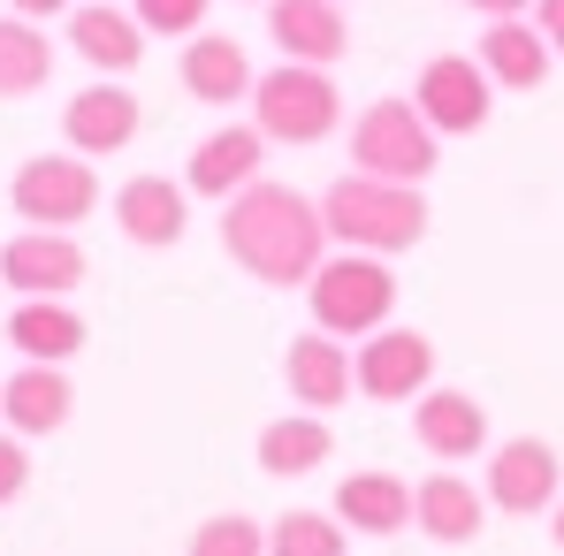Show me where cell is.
<instances>
[{
    "label": "cell",
    "mask_w": 564,
    "mask_h": 556,
    "mask_svg": "<svg viewBox=\"0 0 564 556\" xmlns=\"http://www.w3.org/2000/svg\"><path fill=\"white\" fill-rule=\"evenodd\" d=\"M221 252L252 282H268V290H305V282L321 275V260H328L321 198L260 176L252 190H237V198L221 206Z\"/></svg>",
    "instance_id": "cell-1"
},
{
    "label": "cell",
    "mask_w": 564,
    "mask_h": 556,
    "mask_svg": "<svg viewBox=\"0 0 564 556\" xmlns=\"http://www.w3.org/2000/svg\"><path fill=\"white\" fill-rule=\"evenodd\" d=\"M321 221H328V237L344 244V252H412L420 237H427V198L420 184H381V176H336V184L321 190Z\"/></svg>",
    "instance_id": "cell-2"
},
{
    "label": "cell",
    "mask_w": 564,
    "mask_h": 556,
    "mask_svg": "<svg viewBox=\"0 0 564 556\" xmlns=\"http://www.w3.org/2000/svg\"><path fill=\"white\" fill-rule=\"evenodd\" d=\"M305 305H313V328L336 336V344H367L375 328H389L397 313V275L375 252H336L321 260V275L305 282Z\"/></svg>",
    "instance_id": "cell-3"
},
{
    "label": "cell",
    "mask_w": 564,
    "mask_h": 556,
    "mask_svg": "<svg viewBox=\"0 0 564 556\" xmlns=\"http://www.w3.org/2000/svg\"><path fill=\"white\" fill-rule=\"evenodd\" d=\"M252 122L268 145H321L336 122H344V92L328 69H305V62H282L252 85Z\"/></svg>",
    "instance_id": "cell-4"
},
{
    "label": "cell",
    "mask_w": 564,
    "mask_h": 556,
    "mask_svg": "<svg viewBox=\"0 0 564 556\" xmlns=\"http://www.w3.org/2000/svg\"><path fill=\"white\" fill-rule=\"evenodd\" d=\"M351 168L381 184H427L435 176V130L412 99H375L351 122Z\"/></svg>",
    "instance_id": "cell-5"
},
{
    "label": "cell",
    "mask_w": 564,
    "mask_h": 556,
    "mask_svg": "<svg viewBox=\"0 0 564 556\" xmlns=\"http://www.w3.org/2000/svg\"><path fill=\"white\" fill-rule=\"evenodd\" d=\"M8 206L31 229H77V221H93V206H99V176L85 153H31L15 168V184H8Z\"/></svg>",
    "instance_id": "cell-6"
},
{
    "label": "cell",
    "mask_w": 564,
    "mask_h": 556,
    "mask_svg": "<svg viewBox=\"0 0 564 556\" xmlns=\"http://www.w3.org/2000/svg\"><path fill=\"white\" fill-rule=\"evenodd\" d=\"M412 107L427 115L435 138H473L496 107V77L480 69V54H435V62H420Z\"/></svg>",
    "instance_id": "cell-7"
},
{
    "label": "cell",
    "mask_w": 564,
    "mask_h": 556,
    "mask_svg": "<svg viewBox=\"0 0 564 556\" xmlns=\"http://www.w3.org/2000/svg\"><path fill=\"white\" fill-rule=\"evenodd\" d=\"M351 373H359L367 404H420L435 389V344L420 328H375L351 351Z\"/></svg>",
    "instance_id": "cell-8"
},
{
    "label": "cell",
    "mask_w": 564,
    "mask_h": 556,
    "mask_svg": "<svg viewBox=\"0 0 564 556\" xmlns=\"http://www.w3.org/2000/svg\"><path fill=\"white\" fill-rule=\"evenodd\" d=\"M557 495H564V465H557V450H550L542 435L496 443V458H488V503H496V511L542 519V511H557Z\"/></svg>",
    "instance_id": "cell-9"
},
{
    "label": "cell",
    "mask_w": 564,
    "mask_h": 556,
    "mask_svg": "<svg viewBox=\"0 0 564 556\" xmlns=\"http://www.w3.org/2000/svg\"><path fill=\"white\" fill-rule=\"evenodd\" d=\"M0 282L15 297H69L85 282V244L69 229H23L0 244Z\"/></svg>",
    "instance_id": "cell-10"
},
{
    "label": "cell",
    "mask_w": 564,
    "mask_h": 556,
    "mask_svg": "<svg viewBox=\"0 0 564 556\" xmlns=\"http://www.w3.org/2000/svg\"><path fill=\"white\" fill-rule=\"evenodd\" d=\"M138 122H145V107H138V92H130L122 77H107V85H85V92L62 107V138H69V153H85V161H107V153H122V145L138 138Z\"/></svg>",
    "instance_id": "cell-11"
},
{
    "label": "cell",
    "mask_w": 564,
    "mask_h": 556,
    "mask_svg": "<svg viewBox=\"0 0 564 556\" xmlns=\"http://www.w3.org/2000/svg\"><path fill=\"white\" fill-rule=\"evenodd\" d=\"M260 161H268V138H260V122H221L214 138H198L191 145V168H184V190L198 198H237V190L260 184Z\"/></svg>",
    "instance_id": "cell-12"
},
{
    "label": "cell",
    "mask_w": 564,
    "mask_h": 556,
    "mask_svg": "<svg viewBox=\"0 0 564 556\" xmlns=\"http://www.w3.org/2000/svg\"><path fill=\"white\" fill-rule=\"evenodd\" d=\"M268 39L282 46V62L336 69V62H344V46H351L344 0H268Z\"/></svg>",
    "instance_id": "cell-13"
},
{
    "label": "cell",
    "mask_w": 564,
    "mask_h": 556,
    "mask_svg": "<svg viewBox=\"0 0 564 556\" xmlns=\"http://www.w3.org/2000/svg\"><path fill=\"white\" fill-rule=\"evenodd\" d=\"M69 46L99 77H130L145 62V23L130 8H115V0H85V8H69Z\"/></svg>",
    "instance_id": "cell-14"
},
{
    "label": "cell",
    "mask_w": 564,
    "mask_h": 556,
    "mask_svg": "<svg viewBox=\"0 0 564 556\" xmlns=\"http://www.w3.org/2000/svg\"><path fill=\"white\" fill-rule=\"evenodd\" d=\"M412 435H420V450L443 465H466L488 450V412L473 404L466 389H427L420 404H412Z\"/></svg>",
    "instance_id": "cell-15"
},
{
    "label": "cell",
    "mask_w": 564,
    "mask_h": 556,
    "mask_svg": "<svg viewBox=\"0 0 564 556\" xmlns=\"http://www.w3.org/2000/svg\"><path fill=\"white\" fill-rule=\"evenodd\" d=\"M8 344H15V359H31V367H69V359L85 351V313H77L69 297H15Z\"/></svg>",
    "instance_id": "cell-16"
},
{
    "label": "cell",
    "mask_w": 564,
    "mask_h": 556,
    "mask_svg": "<svg viewBox=\"0 0 564 556\" xmlns=\"http://www.w3.org/2000/svg\"><path fill=\"white\" fill-rule=\"evenodd\" d=\"M282 381H290V396H297L305 412H321V419H328V412L359 389L351 351H344L336 336H321V328H313V336H297V344L282 351Z\"/></svg>",
    "instance_id": "cell-17"
},
{
    "label": "cell",
    "mask_w": 564,
    "mask_h": 556,
    "mask_svg": "<svg viewBox=\"0 0 564 556\" xmlns=\"http://www.w3.org/2000/svg\"><path fill=\"white\" fill-rule=\"evenodd\" d=\"M115 221H122L130 244L169 252V244L184 237V221H191V198H184L176 176H130V184L115 190Z\"/></svg>",
    "instance_id": "cell-18"
},
{
    "label": "cell",
    "mask_w": 564,
    "mask_h": 556,
    "mask_svg": "<svg viewBox=\"0 0 564 556\" xmlns=\"http://www.w3.org/2000/svg\"><path fill=\"white\" fill-rule=\"evenodd\" d=\"M176 77H184L191 99H206V107H237V99H252V54L237 46V39H221V31H198L184 39V62H176Z\"/></svg>",
    "instance_id": "cell-19"
},
{
    "label": "cell",
    "mask_w": 564,
    "mask_h": 556,
    "mask_svg": "<svg viewBox=\"0 0 564 556\" xmlns=\"http://www.w3.org/2000/svg\"><path fill=\"white\" fill-rule=\"evenodd\" d=\"M69 404H77V389H69V373L62 367H23L8 373V389H0V419H8V435H54V427H69Z\"/></svg>",
    "instance_id": "cell-20"
},
{
    "label": "cell",
    "mask_w": 564,
    "mask_h": 556,
    "mask_svg": "<svg viewBox=\"0 0 564 556\" xmlns=\"http://www.w3.org/2000/svg\"><path fill=\"white\" fill-rule=\"evenodd\" d=\"M480 69L496 77V92H534L550 77V39L534 31V15H496L480 31Z\"/></svg>",
    "instance_id": "cell-21"
},
{
    "label": "cell",
    "mask_w": 564,
    "mask_h": 556,
    "mask_svg": "<svg viewBox=\"0 0 564 556\" xmlns=\"http://www.w3.org/2000/svg\"><path fill=\"white\" fill-rule=\"evenodd\" d=\"M480 519H488V495L473 488L466 472H427V480L412 488V526L435 534V542H451V549L480 534Z\"/></svg>",
    "instance_id": "cell-22"
},
{
    "label": "cell",
    "mask_w": 564,
    "mask_h": 556,
    "mask_svg": "<svg viewBox=\"0 0 564 556\" xmlns=\"http://www.w3.org/2000/svg\"><path fill=\"white\" fill-rule=\"evenodd\" d=\"M336 519H344L351 534H404V526H412V488H404L397 472H344Z\"/></svg>",
    "instance_id": "cell-23"
},
{
    "label": "cell",
    "mask_w": 564,
    "mask_h": 556,
    "mask_svg": "<svg viewBox=\"0 0 564 556\" xmlns=\"http://www.w3.org/2000/svg\"><path fill=\"white\" fill-rule=\"evenodd\" d=\"M328 458H336V435H328L321 412H290V419H268V427H260V465H268L275 480L321 472Z\"/></svg>",
    "instance_id": "cell-24"
},
{
    "label": "cell",
    "mask_w": 564,
    "mask_h": 556,
    "mask_svg": "<svg viewBox=\"0 0 564 556\" xmlns=\"http://www.w3.org/2000/svg\"><path fill=\"white\" fill-rule=\"evenodd\" d=\"M54 77V39L31 23V15H0V99H31Z\"/></svg>",
    "instance_id": "cell-25"
},
{
    "label": "cell",
    "mask_w": 564,
    "mask_h": 556,
    "mask_svg": "<svg viewBox=\"0 0 564 556\" xmlns=\"http://www.w3.org/2000/svg\"><path fill=\"white\" fill-rule=\"evenodd\" d=\"M344 519H328V511H282L275 526H268V556H344Z\"/></svg>",
    "instance_id": "cell-26"
},
{
    "label": "cell",
    "mask_w": 564,
    "mask_h": 556,
    "mask_svg": "<svg viewBox=\"0 0 564 556\" xmlns=\"http://www.w3.org/2000/svg\"><path fill=\"white\" fill-rule=\"evenodd\" d=\"M184 556H268V526H252V519L221 511V519H206V526L191 534Z\"/></svg>",
    "instance_id": "cell-27"
},
{
    "label": "cell",
    "mask_w": 564,
    "mask_h": 556,
    "mask_svg": "<svg viewBox=\"0 0 564 556\" xmlns=\"http://www.w3.org/2000/svg\"><path fill=\"white\" fill-rule=\"evenodd\" d=\"M206 8H214V0H130V15H138L153 39H198V31H206Z\"/></svg>",
    "instance_id": "cell-28"
},
{
    "label": "cell",
    "mask_w": 564,
    "mask_h": 556,
    "mask_svg": "<svg viewBox=\"0 0 564 556\" xmlns=\"http://www.w3.org/2000/svg\"><path fill=\"white\" fill-rule=\"evenodd\" d=\"M31 488V450H23V435H0V503H15Z\"/></svg>",
    "instance_id": "cell-29"
},
{
    "label": "cell",
    "mask_w": 564,
    "mask_h": 556,
    "mask_svg": "<svg viewBox=\"0 0 564 556\" xmlns=\"http://www.w3.org/2000/svg\"><path fill=\"white\" fill-rule=\"evenodd\" d=\"M534 31L550 39V54H564V0H534Z\"/></svg>",
    "instance_id": "cell-30"
},
{
    "label": "cell",
    "mask_w": 564,
    "mask_h": 556,
    "mask_svg": "<svg viewBox=\"0 0 564 556\" xmlns=\"http://www.w3.org/2000/svg\"><path fill=\"white\" fill-rule=\"evenodd\" d=\"M458 8L488 15V23H496V15H534V0H458Z\"/></svg>",
    "instance_id": "cell-31"
},
{
    "label": "cell",
    "mask_w": 564,
    "mask_h": 556,
    "mask_svg": "<svg viewBox=\"0 0 564 556\" xmlns=\"http://www.w3.org/2000/svg\"><path fill=\"white\" fill-rule=\"evenodd\" d=\"M8 8H15V15H31V23H46V15H69L77 0H8Z\"/></svg>",
    "instance_id": "cell-32"
},
{
    "label": "cell",
    "mask_w": 564,
    "mask_h": 556,
    "mask_svg": "<svg viewBox=\"0 0 564 556\" xmlns=\"http://www.w3.org/2000/svg\"><path fill=\"white\" fill-rule=\"evenodd\" d=\"M550 534H557V549H564V495H557V511H550Z\"/></svg>",
    "instance_id": "cell-33"
},
{
    "label": "cell",
    "mask_w": 564,
    "mask_h": 556,
    "mask_svg": "<svg viewBox=\"0 0 564 556\" xmlns=\"http://www.w3.org/2000/svg\"><path fill=\"white\" fill-rule=\"evenodd\" d=\"M252 8H268V0H252Z\"/></svg>",
    "instance_id": "cell-34"
}]
</instances>
